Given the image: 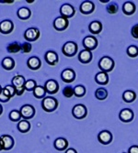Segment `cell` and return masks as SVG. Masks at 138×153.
Segmentation results:
<instances>
[{"label": "cell", "mask_w": 138, "mask_h": 153, "mask_svg": "<svg viewBox=\"0 0 138 153\" xmlns=\"http://www.w3.org/2000/svg\"><path fill=\"white\" fill-rule=\"evenodd\" d=\"M135 98H136V94L132 90H127L122 94V99L126 103H132L135 100Z\"/></svg>", "instance_id": "484cf974"}, {"label": "cell", "mask_w": 138, "mask_h": 153, "mask_svg": "<svg viewBox=\"0 0 138 153\" xmlns=\"http://www.w3.org/2000/svg\"><path fill=\"white\" fill-rule=\"evenodd\" d=\"M18 129L21 132V133H26L31 129V124L28 120H20L18 123Z\"/></svg>", "instance_id": "83f0119b"}, {"label": "cell", "mask_w": 138, "mask_h": 153, "mask_svg": "<svg viewBox=\"0 0 138 153\" xmlns=\"http://www.w3.org/2000/svg\"><path fill=\"white\" fill-rule=\"evenodd\" d=\"M21 118V115L20 112L18 110H12L11 112L9 113V119L13 122H20Z\"/></svg>", "instance_id": "1f68e13d"}, {"label": "cell", "mask_w": 138, "mask_h": 153, "mask_svg": "<svg viewBox=\"0 0 138 153\" xmlns=\"http://www.w3.org/2000/svg\"><path fill=\"white\" fill-rule=\"evenodd\" d=\"M74 94L76 97H82L86 94V88L83 85H76L74 88Z\"/></svg>", "instance_id": "d6a6232c"}, {"label": "cell", "mask_w": 138, "mask_h": 153, "mask_svg": "<svg viewBox=\"0 0 138 153\" xmlns=\"http://www.w3.org/2000/svg\"><path fill=\"white\" fill-rule=\"evenodd\" d=\"M119 117H120V119L122 122L128 123V122H131L133 120V118H134V113H133V111L131 109H129V108L122 109L121 112H120Z\"/></svg>", "instance_id": "2e32d148"}, {"label": "cell", "mask_w": 138, "mask_h": 153, "mask_svg": "<svg viewBox=\"0 0 138 153\" xmlns=\"http://www.w3.org/2000/svg\"><path fill=\"white\" fill-rule=\"evenodd\" d=\"M63 94L65 96V97H67V98H70V97H72L73 95H75L74 94V88L73 87H71V86H65L64 88V90H63Z\"/></svg>", "instance_id": "d590c367"}, {"label": "cell", "mask_w": 138, "mask_h": 153, "mask_svg": "<svg viewBox=\"0 0 138 153\" xmlns=\"http://www.w3.org/2000/svg\"><path fill=\"white\" fill-rule=\"evenodd\" d=\"M40 37V30L36 27H30L24 32V38L28 41H35Z\"/></svg>", "instance_id": "9c48e42d"}, {"label": "cell", "mask_w": 138, "mask_h": 153, "mask_svg": "<svg viewBox=\"0 0 138 153\" xmlns=\"http://www.w3.org/2000/svg\"><path fill=\"white\" fill-rule=\"evenodd\" d=\"M122 11L127 16H131L135 12V5L133 2L127 1L122 6Z\"/></svg>", "instance_id": "603a6c76"}, {"label": "cell", "mask_w": 138, "mask_h": 153, "mask_svg": "<svg viewBox=\"0 0 138 153\" xmlns=\"http://www.w3.org/2000/svg\"><path fill=\"white\" fill-rule=\"evenodd\" d=\"M46 62L49 65H55L58 63V55L57 53L53 51H49L45 53V57H44Z\"/></svg>", "instance_id": "9a60e30c"}, {"label": "cell", "mask_w": 138, "mask_h": 153, "mask_svg": "<svg viewBox=\"0 0 138 153\" xmlns=\"http://www.w3.org/2000/svg\"><path fill=\"white\" fill-rule=\"evenodd\" d=\"M101 3H108L109 2V0H107V1H100Z\"/></svg>", "instance_id": "7dc6e473"}, {"label": "cell", "mask_w": 138, "mask_h": 153, "mask_svg": "<svg viewBox=\"0 0 138 153\" xmlns=\"http://www.w3.org/2000/svg\"><path fill=\"white\" fill-rule=\"evenodd\" d=\"M95 9V5L91 1H84L80 5V12L85 15L91 14Z\"/></svg>", "instance_id": "ac0fdd59"}, {"label": "cell", "mask_w": 138, "mask_h": 153, "mask_svg": "<svg viewBox=\"0 0 138 153\" xmlns=\"http://www.w3.org/2000/svg\"><path fill=\"white\" fill-rule=\"evenodd\" d=\"M65 153H77L76 152V150L75 149H67L66 150H65Z\"/></svg>", "instance_id": "7bdbcfd3"}, {"label": "cell", "mask_w": 138, "mask_h": 153, "mask_svg": "<svg viewBox=\"0 0 138 153\" xmlns=\"http://www.w3.org/2000/svg\"><path fill=\"white\" fill-rule=\"evenodd\" d=\"M0 3H8V4H10V3H14V1L10 0V1H2V0H0Z\"/></svg>", "instance_id": "ee69618b"}, {"label": "cell", "mask_w": 138, "mask_h": 153, "mask_svg": "<svg viewBox=\"0 0 138 153\" xmlns=\"http://www.w3.org/2000/svg\"><path fill=\"white\" fill-rule=\"evenodd\" d=\"M2 67L5 69V70L10 71L15 67V61L10 57H6L2 61Z\"/></svg>", "instance_id": "4316f807"}, {"label": "cell", "mask_w": 138, "mask_h": 153, "mask_svg": "<svg viewBox=\"0 0 138 153\" xmlns=\"http://www.w3.org/2000/svg\"><path fill=\"white\" fill-rule=\"evenodd\" d=\"M5 89L8 90V92L9 93V94L11 95V97H13L14 95L16 94V90H15V88H14L13 85H6Z\"/></svg>", "instance_id": "60d3db41"}, {"label": "cell", "mask_w": 138, "mask_h": 153, "mask_svg": "<svg viewBox=\"0 0 138 153\" xmlns=\"http://www.w3.org/2000/svg\"><path fill=\"white\" fill-rule=\"evenodd\" d=\"M3 145V149L5 150H9L14 147V138L9 136V135H3L2 137H0Z\"/></svg>", "instance_id": "e0dca14e"}, {"label": "cell", "mask_w": 138, "mask_h": 153, "mask_svg": "<svg viewBox=\"0 0 138 153\" xmlns=\"http://www.w3.org/2000/svg\"><path fill=\"white\" fill-rule=\"evenodd\" d=\"M3 150V145H2V141H1V138H0V151Z\"/></svg>", "instance_id": "f6af8a7d"}, {"label": "cell", "mask_w": 138, "mask_h": 153, "mask_svg": "<svg viewBox=\"0 0 138 153\" xmlns=\"http://www.w3.org/2000/svg\"><path fill=\"white\" fill-rule=\"evenodd\" d=\"M131 34L134 39H138V24L134 25L132 27V30H131Z\"/></svg>", "instance_id": "f35d334b"}, {"label": "cell", "mask_w": 138, "mask_h": 153, "mask_svg": "<svg viewBox=\"0 0 138 153\" xmlns=\"http://www.w3.org/2000/svg\"><path fill=\"white\" fill-rule=\"evenodd\" d=\"M107 11L110 14H116L118 11V6L116 3H110L108 7H107Z\"/></svg>", "instance_id": "8d00e7d4"}, {"label": "cell", "mask_w": 138, "mask_h": 153, "mask_svg": "<svg viewBox=\"0 0 138 153\" xmlns=\"http://www.w3.org/2000/svg\"><path fill=\"white\" fill-rule=\"evenodd\" d=\"M78 60L82 63H88L92 60V53L90 51L88 50H83L78 54Z\"/></svg>", "instance_id": "d6986e66"}, {"label": "cell", "mask_w": 138, "mask_h": 153, "mask_svg": "<svg viewBox=\"0 0 138 153\" xmlns=\"http://www.w3.org/2000/svg\"><path fill=\"white\" fill-rule=\"evenodd\" d=\"M68 19L64 17H58L53 21V27L57 31H63L68 27Z\"/></svg>", "instance_id": "ba28073f"}, {"label": "cell", "mask_w": 138, "mask_h": 153, "mask_svg": "<svg viewBox=\"0 0 138 153\" xmlns=\"http://www.w3.org/2000/svg\"><path fill=\"white\" fill-rule=\"evenodd\" d=\"M72 114L76 119H83V118H85L88 115V109L84 105L78 104L73 107Z\"/></svg>", "instance_id": "5b68a950"}, {"label": "cell", "mask_w": 138, "mask_h": 153, "mask_svg": "<svg viewBox=\"0 0 138 153\" xmlns=\"http://www.w3.org/2000/svg\"><path fill=\"white\" fill-rule=\"evenodd\" d=\"M1 91H2V87H1V85H0V93H1Z\"/></svg>", "instance_id": "c3c4849f"}, {"label": "cell", "mask_w": 138, "mask_h": 153, "mask_svg": "<svg viewBox=\"0 0 138 153\" xmlns=\"http://www.w3.org/2000/svg\"><path fill=\"white\" fill-rule=\"evenodd\" d=\"M88 30L92 34H99L102 30V24L100 21H92L89 24Z\"/></svg>", "instance_id": "cb8c5ba5"}, {"label": "cell", "mask_w": 138, "mask_h": 153, "mask_svg": "<svg viewBox=\"0 0 138 153\" xmlns=\"http://www.w3.org/2000/svg\"><path fill=\"white\" fill-rule=\"evenodd\" d=\"M2 111H3V107H2V105H0V115L2 114Z\"/></svg>", "instance_id": "bcb514c9"}, {"label": "cell", "mask_w": 138, "mask_h": 153, "mask_svg": "<svg viewBox=\"0 0 138 153\" xmlns=\"http://www.w3.org/2000/svg\"><path fill=\"white\" fill-rule=\"evenodd\" d=\"M17 15H18L20 19L26 20V19H30V17L32 15V12L28 7H20L17 12Z\"/></svg>", "instance_id": "d4e9b609"}, {"label": "cell", "mask_w": 138, "mask_h": 153, "mask_svg": "<svg viewBox=\"0 0 138 153\" xmlns=\"http://www.w3.org/2000/svg\"><path fill=\"white\" fill-rule=\"evenodd\" d=\"M14 30V24L11 20L6 19L0 22V32L3 34H9Z\"/></svg>", "instance_id": "5bb4252c"}, {"label": "cell", "mask_w": 138, "mask_h": 153, "mask_svg": "<svg viewBox=\"0 0 138 153\" xmlns=\"http://www.w3.org/2000/svg\"><path fill=\"white\" fill-rule=\"evenodd\" d=\"M44 89H45L46 93H48L50 94H54L58 92L59 85L55 80H48L44 85Z\"/></svg>", "instance_id": "8fae6325"}, {"label": "cell", "mask_w": 138, "mask_h": 153, "mask_svg": "<svg viewBox=\"0 0 138 153\" xmlns=\"http://www.w3.org/2000/svg\"><path fill=\"white\" fill-rule=\"evenodd\" d=\"M95 81L96 82L98 83V85H105L109 82V76H108V74L107 73H104V72H100L96 74L95 76Z\"/></svg>", "instance_id": "7402d4cb"}, {"label": "cell", "mask_w": 138, "mask_h": 153, "mask_svg": "<svg viewBox=\"0 0 138 153\" xmlns=\"http://www.w3.org/2000/svg\"><path fill=\"white\" fill-rule=\"evenodd\" d=\"M98 140H99V141L101 144L108 145V144H110V142H112V133H110V131H108V130H103V131L99 133Z\"/></svg>", "instance_id": "4fadbf2b"}, {"label": "cell", "mask_w": 138, "mask_h": 153, "mask_svg": "<svg viewBox=\"0 0 138 153\" xmlns=\"http://www.w3.org/2000/svg\"><path fill=\"white\" fill-rule=\"evenodd\" d=\"M54 148L59 151H63L67 149L68 147V141L64 137H58L54 140Z\"/></svg>", "instance_id": "44dd1931"}, {"label": "cell", "mask_w": 138, "mask_h": 153, "mask_svg": "<svg viewBox=\"0 0 138 153\" xmlns=\"http://www.w3.org/2000/svg\"><path fill=\"white\" fill-rule=\"evenodd\" d=\"M25 82H26V80H25L24 76H22V75H16L12 79V85L16 90L17 95H21L24 93Z\"/></svg>", "instance_id": "7a4b0ae2"}, {"label": "cell", "mask_w": 138, "mask_h": 153, "mask_svg": "<svg viewBox=\"0 0 138 153\" xmlns=\"http://www.w3.org/2000/svg\"><path fill=\"white\" fill-rule=\"evenodd\" d=\"M128 153H138V146H132L130 147Z\"/></svg>", "instance_id": "b9f144b4"}, {"label": "cell", "mask_w": 138, "mask_h": 153, "mask_svg": "<svg viewBox=\"0 0 138 153\" xmlns=\"http://www.w3.org/2000/svg\"><path fill=\"white\" fill-rule=\"evenodd\" d=\"M41 107H43L45 112H52V111H54L58 107V101L54 97H44L43 103H41Z\"/></svg>", "instance_id": "6da1fadb"}, {"label": "cell", "mask_w": 138, "mask_h": 153, "mask_svg": "<svg viewBox=\"0 0 138 153\" xmlns=\"http://www.w3.org/2000/svg\"><path fill=\"white\" fill-rule=\"evenodd\" d=\"M127 54L131 58H135L138 56V48L136 46H130L127 49Z\"/></svg>", "instance_id": "e575fe53"}, {"label": "cell", "mask_w": 138, "mask_h": 153, "mask_svg": "<svg viewBox=\"0 0 138 153\" xmlns=\"http://www.w3.org/2000/svg\"><path fill=\"white\" fill-rule=\"evenodd\" d=\"M63 53L67 57H73L77 52V44L74 41H67L62 48Z\"/></svg>", "instance_id": "277c9868"}, {"label": "cell", "mask_w": 138, "mask_h": 153, "mask_svg": "<svg viewBox=\"0 0 138 153\" xmlns=\"http://www.w3.org/2000/svg\"><path fill=\"white\" fill-rule=\"evenodd\" d=\"M27 65L29 67L31 70H39L41 66V62H40V60L38 58V57H31L29 60L27 62Z\"/></svg>", "instance_id": "ffe728a7"}, {"label": "cell", "mask_w": 138, "mask_h": 153, "mask_svg": "<svg viewBox=\"0 0 138 153\" xmlns=\"http://www.w3.org/2000/svg\"><path fill=\"white\" fill-rule=\"evenodd\" d=\"M83 46L85 47V50L88 51L95 50L98 46V40L93 36H88L83 40Z\"/></svg>", "instance_id": "30bf717a"}, {"label": "cell", "mask_w": 138, "mask_h": 153, "mask_svg": "<svg viewBox=\"0 0 138 153\" xmlns=\"http://www.w3.org/2000/svg\"><path fill=\"white\" fill-rule=\"evenodd\" d=\"M114 65H115V63H114L113 60L108 56L102 57L99 62V67L101 70V72H104V73L112 72V69L114 68Z\"/></svg>", "instance_id": "3957f363"}, {"label": "cell", "mask_w": 138, "mask_h": 153, "mask_svg": "<svg viewBox=\"0 0 138 153\" xmlns=\"http://www.w3.org/2000/svg\"><path fill=\"white\" fill-rule=\"evenodd\" d=\"M61 78L64 82L70 83V82H74V80L76 78V74L72 69H69V68L64 69L61 74Z\"/></svg>", "instance_id": "7c38bea8"}, {"label": "cell", "mask_w": 138, "mask_h": 153, "mask_svg": "<svg viewBox=\"0 0 138 153\" xmlns=\"http://www.w3.org/2000/svg\"><path fill=\"white\" fill-rule=\"evenodd\" d=\"M7 51L9 53H18L19 51H21V45L19 42H17V41H14V42H11L8 45Z\"/></svg>", "instance_id": "f1b7e54d"}, {"label": "cell", "mask_w": 138, "mask_h": 153, "mask_svg": "<svg viewBox=\"0 0 138 153\" xmlns=\"http://www.w3.org/2000/svg\"><path fill=\"white\" fill-rule=\"evenodd\" d=\"M95 97L98 100H105L108 97V92L104 88H98L95 92Z\"/></svg>", "instance_id": "f546056e"}, {"label": "cell", "mask_w": 138, "mask_h": 153, "mask_svg": "<svg viewBox=\"0 0 138 153\" xmlns=\"http://www.w3.org/2000/svg\"><path fill=\"white\" fill-rule=\"evenodd\" d=\"M45 94H46V91L44 87L40 85H37V87L33 90V94L36 98H43V97H44Z\"/></svg>", "instance_id": "4dcf8cb0"}, {"label": "cell", "mask_w": 138, "mask_h": 153, "mask_svg": "<svg viewBox=\"0 0 138 153\" xmlns=\"http://www.w3.org/2000/svg\"><path fill=\"white\" fill-rule=\"evenodd\" d=\"M32 51V45L29 42H24L21 44V51L23 53H29Z\"/></svg>", "instance_id": "74e56055"}, {"label": "cell", "mask_w": 138, "mask_h": 153, "mask_svg": "<svg viewBox=\"0 0 138 153\" xmlns=\"http://www.w3.org/2000/svg\"><path fill=\"white\" fill-rule=\"evenodd\" d=\"M37 87V82L34 80H28L25 82V85L24 88L27 91H33L35 88Z\"/></svg>", "instance_id": "836d02e7"}, {"label": "cell", "mask_w": 138, "mask_h": 153, "mask_svg": "<svg viewBox=\"0 0 138 153\" xmlns=\"http://www.w3.org/2000/svg\"><path fill=\"white\" fill-rule=\"evenodd\" d=\"M20 115L25 120L31 119L35 115V108L32 105H24L20 108Z\"/></svg>", "instance_id": "8992f818"}, {"label": "cell", "mask_w": 138, "mask_h": 153, "mask_svg": "<svg viewBox=\"0 0 138 153\" xmlns=\"http://www.w3.org/2000/svg\"><path fill=\"white\" fill-rule=\"evenodd\" d=\"M9 99H10V97L8 95H7L2 89L1 93H0V101L1 102H8V101H9Z\"/></svg>", "instance_id": "ab89813d"}, {"label": "cell", "mask_w": 138, "mask_h": 153, "mask_svg": "<svg viewBox=\"0 0 138 153\" xmlns=\"http://www.w3.org/2000/svg\"><path fill=\"white\" fill-rule=\"evenodd\" d=\"M75 12H76L75 7L72 5H70V4H64L60 7L61 17H64L65 19L72 18L75 15Z\"/></svg>", "instance_id": "52a82bcc"}]
</instances>
